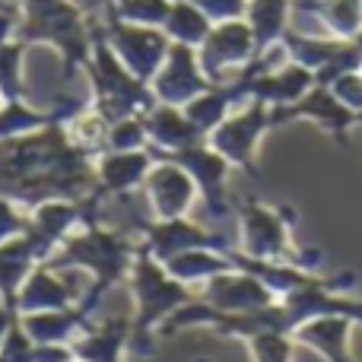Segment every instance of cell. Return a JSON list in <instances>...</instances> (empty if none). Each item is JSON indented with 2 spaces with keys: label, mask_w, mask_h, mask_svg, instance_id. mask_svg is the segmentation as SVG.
Returning <instances> with one entry per match:
<instances>
[{
  "label": "cell",
  "mask_w": 362,
  "mask_h": 362,
  "mask_svg": "<svg viewBox=\"0 0 362 362\" xmlns=\"http://www.w3.org/2000/svg\"><path fill=\"white\" fill-rule=\"evenodd\" d=\"M19 42H51L61 48L67 74L86 67L93 54V29L83 23V10L74 0H19Z\"/></svg>",
  "instance_id": "cell-1"
},
{
  "label": "cell",
  "mask_w": 362,
  "mask_h": 362,
  "mask_svg": "<svg viewBox=\"0 0 362 362\" xmlns=\"http://www.w3.org/2000/svg\"><path fill=\"white\" fill-rule=\"evenodd\" d=\"M102 35H105V42L112 45L115 54L121 57V64L144 83H150L153 76L159 74V67H163L165 54H169V48H172L165 29L124 23V19H118L112 10H105Z\"/></svg>",
  "instance_id": "cell-2"
},
{
  "label": "cell",
  "mask_w": 362,
  "mask_h": 362,
  "mask_svg": "<svg viewBox=\"0 0 362 362\" xmlns=\"http://www.w3.org/2000/svg\"><path fill=\"white\" fill-rule=\"evenodd\" d=\"M257 57V45H255V32L248 23L238 19H223L219 25H213L210 35L200 45V70L206 74V80L216 86L223 70L229 67H245Z\"/></svg>",
  "instance_id": "cell-3"
},
{
  "label": "cell",
  "mask_w": 362,
  "mask_h": 362,
  "mask_svg": "<svg viewBox=\"0 0 362 362\" xmlns=\"http://www.w3.org/2000/svg\"><path fill=\"white\" fill-rule=\"evenodd\" d=\"M150 86H153V93H156V99L163 102V105L185 108L187 102H194L200 93H206L213 83L206 80V74L200 70L197 51H194L191 45L172 42L169 54H165L159 74L150 80Z\"/></svg>",
  "instance_id": "cell-4"
},
{
  "label": "cell",
  "mask_w": 362,
  "mask_h": 362,
  "mask_svg": "<svg viewBox=\"0 0 362 362\" xmlns=\"http://www.w3.org/2000/svg\"><path fill=\"white\" fill-rule=\"evenodd\" d=\"M267 102L255 99L251 102L248 112L235 115V118H226L223 124H216L206 140L216 153H223L229 163L242 165V169L255 172V146H257V137L270 127V115H267Z\"/></svg>",
  "instance_id": "cell-5"
},
{
  "label": "cell",
  "mask_w": 362,
  "mask_h": 362,
  "mask_svg": "<svg viewBox=\"0 0 362 362\" xmlns=\"http://www.w3.org/2000/svg\"><path fill=\"white\" fill-rule=\"evenodd\" d=\"M242 235H245V255L255 257V261L283 264L293 257L289 229L280 213L270 210V206L261 204L242 206Z\"/></svg>",
  "instance_id": "cell-6"
},
{
  "label": "cell",
  "mask_w": 362,
  "mask_h": 362,
  "mask_svg": "<svg viewBox=\"0 0 362 362\" xmlns=\"http://www.w3.org/2000/svg\"><path fill=\"white\" fill-rule=\"evenodd\" d=\"M144 191H146V200L153 204L159 219H178L187 213L194 200V178L187 175V169H181L178 163L172 159H156L150 169V175L144 181Z\"/></svg>",
  "instance_id": "cell-7"
},
{
  "label": "cell",
  "mask_w": 362,
  "mask_h": 362,
  "mask_svg": "<svg viewBox=\"0 0 362 362\" xmlns=\"http://www.w3.org/2000/svg\"><path fill=\"white\" fill-rule=\"evenodd\" d=\"M150 150H105L95 163V194H131L153 169Z\"/></svg>",
  "instance_id": "cell-8"
},
{
  "label": "cell",
  "mask_w": 362,
  "mask_h": 362,
  "mask_svg": "<svg viewBox=\"0 0 362 362\" xmlns=\"http://www.w3.org/2000/svg\"><path fill=\"white\" fill-rule=\"evenodd\" d=\"M350 325H353L350 315H318V318L296 327L293 340L315 346L327 362H356L350 356V350H346Z\"/></svg>",
  "instance_id": "cell-9"
},
{
  "label": "cell",
  "mask_w": 362,
  "mask_h": 362,
  "mask_svg": "<svg viewBox=\"0 0 362 362\" xmlns=\"http://www.w3.org/2000/svg\"><path fill=\"white\" fill-rule=\"evenodd\" d=\"M165 35L178 45H204V38L210 35V16L200 10L194 0H172V10H169V19H165Z\"/></svg>",
  "instance_id": "cell-10"
},
{
  "label": "cell",
  "mask_w": 362,
  "mask_h": 362,
  "mask_svg": "<svg viewBox=\"0 0 362 362\" xmlns=\"http://www.w3.org/2000/svg\"><path fill=\"white\" fill-rule=\"evenodd\" d=\"M286 10H289L286 0H251V6H248V25H251V32H255L257 54H261L264 48H270L276 38L286 35V32H283Z\"/></svg>",
  "instance_id": "cell-11"
},
{
  "label": "cell",
  "mask_w": 362,
  "mask_h": 362,
  "mask_svg": "<svg viewBox=\"0 0 362 362\" xmlns=\"http://www.w3.org/2000/svg\"><path fill=\"white\" fill-rule=\"evenodd\" d=\"M51 121H57V115L35 112L23 99H6L0 105V140H13V137H23V134L42 131Z\"/></svg>",
  "instance_id": "cell-12"
},
{
  "label": "cell",
  "mask_w": 362,
  "mask_h": 362,
  "mask_svg": "<svg viewBox=\"0 0 362 362\" xmlns=\"http://www.w3.org/2000/svg\"><path fill=\"white\" fill-rule=\"evenodd\" d=\"M23 51L25 42H19V38L0 45V95H4V102L23 99Z\"/></svg>",
  "instance_id": "cell-13"
},
{
  "label": "cell",
  "mask_w": 362,
  "mask_h": 362,
  "mask_svg": "<svg viewBox=\"0 0 362 362\" xmlns=\"http://www.w3.org/2000/svg\"><path fill=\"white\" fill-rule=\"evenodd\" d=\"M25 226H29V219L19 216V213L13 210V200L0 197V245H4L10 235H19V232H25Z\"/></svg>",
  "instance_id": "cell-14"
},
{
  "label": "cell",
  "mask_w": 362,
  "mask_h": 362,
  "mask_svg": "<svg viewBox=\"0 0 362 362\" xmlns=\"http://www.w3.org/2000/svg\"><path fill=\"white\" fill-rule=\"evenodd\" d=\"M210 19H238L245 10V0H194Z\"/></svg>",
  "instance_id": "cell-15"
},
{
  "label": "cell",
  "mask_w": 362,
  "mask_h": 362,
  "mask_svg": "<svg viewBox=\"0 0 362 362\" xmlns=\"http://www.w3.org/2000/svg\"><path fill=\"white\" fill-rule=\"evenodd\" d=\"M105 4H108V0H102V6H105Z\"/></svg>",
  "instance_id": "cell-16"
},
{
  "label": "cell",
  "mask_w": 362,
  "mask_h": 362,
  "mask_svg": "<svg viewBox=\"0 0 362 362\" xmlns=\"http://www.w3.org/2000/svg\"><path fill=\"white\" fill-rule=\"evenodd\" d=\"M200 362H210V359H200Z\"/></svg>",
  "instance_id": "cell-17"
},
{
  "label": "cell",
  "mask_w": 362,
  "mask_h": 362,
  "mask_svg": "<svg viewBox=\"0 0 362 362\" xmlns=\"http://www.w3.org/2000/svg\"><path fill=\"white\" fill-rule=\"evenodd\" d=\"M0 99H4V95H0Z\"/></svg>",
  "instance_id": "cell-18"
}]
</instances>
